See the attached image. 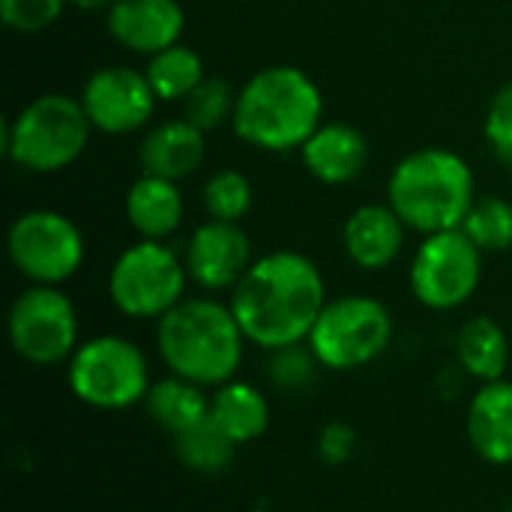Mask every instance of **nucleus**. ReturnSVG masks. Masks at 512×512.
Instances as JSON below:
<instances>
[{
  "label": "nucleus",
  "mask_w": 512,
  "mask_h": 512,
  "mask_svg": "<svg viewBox=\"0 0 512 512\" xmlns=\"http://www.w3.org/2000/svg\"><path fill=\"white\" fill-rule=\"evenodd\" d=\"M228 306L246 342L276 351L309 339L327 306V285L309 255L282 249L252 261Z\"/></svg>",
  "instance_id": "f257e3e1"
},
{
  "label": "nucleus",
  "mask_w": 512,
  "mask_h": 512,
  "mask_svg": "<svg viewBox=\"0 0 512 512\" xmlns=\"http://www.w3.org/2000/svg\"><path fill=\"white\" fill-rule=\"evenodd\" d=\"M156 348L171 375L201 387H222L243 363L246 336L231 306L210 297H183L156 321Z\"/></svg>",
  "instance_id": "f03ea898"
},
{
  "label": "nucleus",
  "mask_w": 512,
  "mask_h": 512,
  "mask_svg": "<svg viewBox=\"0 0 512 512\" xmlns=\"http://www.w3.org/2000/svg\"><path fill=\"white\" fill-rule=\"evenodd\" d=\"M234 132L267 153L300 150L324 123V96L297 66L258 69L240 90Z\"/></svg>",
  "instance_id": "7ed1b4c3"
},
{
  "label": "nucleus",
  "mask_w": 512,
  "mask_h": 512,
  "mask_svg": "<svg viewBox=\"0 0 512 512\" xmlns=\"http://www.w3.org/2000/svg\"><path fill=\"white\" fill-rule=\"evenodd\" d=\"M474 201L477 189L471 165L444 147L408 153L387 183V204L423 237L462 228Z\"/></svg>",
  "instance_id": "20e7f679"
},
{
  "label": "nucleus",
  "mask_w": 512,
  "mask_h": 512,
  "mask_svg": "<svg viewBox=\"0 0 512 512\" xmlns=\"http://www.w3.org/2000/svg\"><path fill=\"white\" fill-rule=\"evenodd\" d=\"M90 129L81 99L42 93L3 123V153L27 171L54 174L84 153Z\"/></svg>",
  "instance_id": "39448f33"
},
{
  "label": "nucleus",
  "mask_w": 512,
  "mask_h": 512,
  "mask_svg": "<svg viewBox=\"0 0 512 512\" xmlns=\"http://www.w3.org/2000/svg\"><path fill=\"white\" fill-rule=\"evenodd\" d=\"M66 381L78 402L96 411H126L147 399L150 366L135 342L123 336H96L75 348Z\"/></svg>",
  "instance_id": "423d86ee"
},
{
  "label": "nucleus",
  "mask_w": 512,
  "mask_h": 512,
  "mask_svg": "<svg viewBox=\"0 0 512 512\" xmlns=\"http://www.w3.org/2000/svg\"><path fill=\"white\" fill-rule=\"evenodd\" d=\"M393 339V315L390 309L366 294H351L339 300H327L312 333L309 348L318 357L321 369L351 372L375 363Z\"/></svg>",
  "instance_id": "0eeeda50"
},
{
  "label": "nucleus",
  "mask_w": 512,
  "mask_h": 512,
  "mask_svg": "<svg viewBox=\"0 0 512 512\" xmlns=\"http://www.w3.org/2000/svg\"><path fill=\"white\" fill-rule=\"evenodd\" d=\"M186 261L162 240H141L120 252L108 273V297L117 312L138 321H159L186 294Z\"/></svg>",
  "instance_id": "6e6552de"
},
{
  "label": "nucleus",
  "mask_w": 512,
  "mask_h": 512,
  "mask_svg": "<svg viewBox=\"0 0 512 512\" xmlns=\"http://www.w3.org/2000/svg\"><path fill=\"white\" fill-rule=\"evenodd\" d=\"M9 345L33 366H57L78 348V312L57 285H30L9 306Z\"/></svg>",
  "instance_id": "1a4fd4ad"
},
{
  "label": "nucleus",
  "mask_w": 512,
  "mask_h": 512,
  "mask_svg": "<svg viewBox=\"0 0 512 512\" xmlns=\"http://www.w3.org/2000/svg\"><path fill=\"white\" fill-rule=\"evenodd\" d=\"M6 252L15 270L33 285H60L84 264V237L57 210H27L9 225Z\"/></svg>",
  "instance_id": "9d476101"
},
{
  "label": "nucleus",
  "mask_w": 512,
  "mask_h": 512,
  "mask_svg": "<svg viewBox=\"0 0 512 512\" xmlns=\"http://www.w3.org/2000/svg\"><path fill=\"white\" fill-rule=\"evenodd\" d=\"M411 291L435 312L459 309L474 297L483 279V252L462 228L423 237L411 261Z\"/></svg>",
  "instance_id": "9b49d317"
},
{
  "label": "nucleus",
  "mask_w": 512,
  "mask_h": 512,
  "mask_svg": "<svg viewBox=\"0 0 512 512\" xmlns=\"http://www.w3.org/2000/svg\"><path fill=\"white\" fill-rule=\"evenodd\" d=\"M156 102L159 99L147 75L132 66L96 69L81 90V105L90 126L108 135H129L144 129Z\"/></svg>",
  "instance_id": "f8f14e48"
},
{
  "label": "nucleus",
  "mask_w": 512,
  "mask_h": 512,
  "mask_svg": "<svg viewBox=\"0 0 512 512\" xmlns=\"http://www.w3.org/2000/svg\"><path fill=\"white\" fill-rule=\"evenodd\" d=\"M186 273L204 291H234L252 267V246L240 222L207 219L186 243Z\"/></svg>",
  "instance_id": "ddd939ff"
},
{
  "label": "nucleus",
  "mask_w": 512,
  "mask_h": 512,
  "mask_svg": "<svg viewBox=\"0 0 512 512\" xmlns=\"http://www.w3.org/2000/svg\"><path fill=\"white\" fill-rule=\"evenodd\" d=\"M186 15L177 0H114L108 33L135 54H159L180 42Z\"/></svg>",
  "instance_id": "4468645a"
},
{
  "label": "nucleus",
  "mask_w": 512,
  "mask_h": 512,
  "mask_svg": "<svg viewBox=\"0 0 512 512\" xmlns=\"http://www.w3.org/2000/svg\"><path fill=\"white\" fill-rule=\"evenodd\" d=\"M405 228L408 225L390 204H363L348 216L342 243L360 270H384L402 255Z\"/></svg>",
  "instance_id": "2eb2a0df"
},
{
  "label": "nucleus",
  "mask_w": 512,
  "mask_h": 512,
  "mask_svg": "<svg viewBox=\"0 0 512 512\" xmlns=\"http://www.w3.org/2000/svg\"><path fill=\"white\" fill-rule=\"evenodd\" d=\"M465 432L483 462L512 465V381H489L474 393Z\"/></svg>",
  "instance_id": "dca6fc26"
},
{
  "label": "nucleus",
  "mask_w": 512,
  "mask_h": 512,
  "mask_svg": "<svg viewBox=\"0 0 512 512\" xmlns=\"http://www.w3.org/2000/svg\"><path fill=\"white\" fill-rule=\"evenodd\" d=\"M306 171L330 186L351 183L369 162V144L360 129L348 123H321L300 147Z\"/></svg>",
  "instance_id": "f3484780"
},
{
  "label": "nucleus",
  "mask_w": 512,
  "mask_h": 512,
  "mask_svg": "<svg viewBox=\"0 0 512 512\" xmlns=\"http://www.w3.org/2000/svg\"><path fill=\"white\" fill-rule=\"evenodd\" d=\"M204 135L207 132L192 126L186 117L153 126L144 135L141 150H138L144 174H156V177H165L174 183L195 174L204 162V153H207Z\"/></svg>",
  "instance_id": "a211bd4d"
},
{
  "label": "nucleus",
  "mask_w": 512,
  "mask_h": 512,
  "mask_svg": "<svg viewBox=\"0 0 512 512\" xmlns=\"http://www.w3.org/2000/svg\"><path fill=\"white\" fill-rule=\"evenodd\" d=\"M126 219L144 240H165L183 222V195L174 180L141 174L126 192Z\"/></svg>",
  "instance_id": "6ab92c4d"
},
{
  "label": "nucleus",
  "mask_w": 512,
  "mask_h": 512,
  "mask_svg": "<svg viewBox=\"0 0 512 512\" xmlns=\"http://www.w3.org/2000/svg\"><path fill=\"white\" fill-rule=\"evenodd\" d=\"M210 423L237 447L252 444L270 426V405L255 384L231 378L210 396Z\"/></svg>",
  "instance_id": "aec40b11"
},
{
  "label": "nucleus",
  "mask_w": 512,
  "mask_h": 512,
  "mask_svg": "<svg viewBox=\"0 0 512 512\" xmlns=\"http://www.w3.org/2000/svg\"><path fill=\"white\" fill-rule=\"evenodd\" d=\"M144 408L162 432L177 438L210 417V396L204 393L201 384L171 375V378L150 384Z\"/></svg>",
  "instance_id": "412c9836"
},
{
  "label": "nucleus",
  "mask_w": 512,
  "mask_h": 512,
  "mask_svg": "<svg viewBox=\"0 0 512 512\" xmlns=\"http://www.w3.org/2000/svg\"><path fill=\"white\" fill-rule=\"evenodd\" d=\"M456 360L480 384L501 381L510 363V339L495 318L477 315L456 333Z\"/></svg>",
  "instance_id": "4be33fe9"
},
{
  "label": "nucleus",
  "mask_w": 512,
  "mask_h": 512,
  "mask_svg": "<svg viewBox=\"0 0 512 512\" xmlns=\"http://www.w3.org/2000/svg\"><path fill=\"white\" fill-rule=\"evenodd\" d=\"M144 75H147L156 99H162V102H183L207 78L201 54L183 42L153 54L147 60Z\"/></svg>",
  "instance_id": "5701e85b"
},
{
  "label": "nucleus",
  "mask_w": 512,
  "mask_h": 512,
  "mask_svg": "<svg viewBox=\"0 0 512 512\" xmlns=\"http://www.w3.org/2000/svg\"><path fill=\"white\" fill-rule=\"evenodd\" d=\"M234 450H237V444L228 441L210 423V417L204 423H198L195 429L174 438V453H177L180 465L192 474H201V477L222 474L234 462Z\"/></svg>",
  "instance_id": "b1692460"
},
{
  "label": "nucleus",
  "mask_w": 512,
  "mask_h": 512,
  "mask_svg": "<svg viewBox=\"0 0 512 512\" xmlns=\"http://www.w3.org/2000/svg\"><path fill=\"white\" fill-rule=\"evenodd\" d=\"M462 231L480 252H504L512 246V204L504 198H477L462 222Z\"/></svg>",
  "instance_id": "393cba45"
},
{
  "label": "nucleus",
  "mask_w": 512,
  "mask_h": 512,
  "mask_svg": "<svg viewBox=\"0 0 512 512\" xmlns=\"http://www.w3.org/2000/svg\"><path fill=\"white\" fill-rule=\"evenodd\" d=\"M234 108H237V90L219 75H207L183 99V117L201 132L219 129L222 123L234 120Z\"/></svg>",
  "instance_id": "a878e982"
},
{
  "label": "nucleus",
  "mask_w": 512,
  "mask_h": 512,
  "mask_svg": "<svg viewBox=\"0 0 512 512\" xmlns=\"http://www.w3.org/2000/svg\"><path fill=\"white\" fill-rule=\"evenodd\" d=\"M204 207L210 219L240 222L252 210V183L234 168L216 171L204 186Z\"/></svg>",
  "instance_id": "bb28decb"
},
{
  "label": "nucleus",
  "mask_w": 512,
  "mask_h": 512,
  "mask_svg": "<svg viewBox=\"0 0 512 512\" xmlns=\"http://www.w3.org/2000/svg\"><path fill=\"white\" fill-rule=\"evenodd\" d=\"M267 369H270V381L279 390L300 393V390L315 384V375H318L321 363L312 354L309 342H300V345H288V348L270 351V366Z\"/></svg>",
  "instance_id": "cd10ccee"
},
{
  "label": "nucleus",
  "mask_w": 512,
  "mask_h": 512,
  "mask_svg": "<svg viewBox=\"0 0 512 512\" xmlns=\"http://www.w3.org/2000/svg\"><path fill=\"white\" fill-rule=\"evenodd\" d=\"M69 0H0V15L15 33H39L51 27Z\"/></svg>",
  "instance_id": "c85d7f7f"
},
{
  "label": "nucleus",
  "mask_w": 512,
  "mask_h": 512,
  "mask_svg": "<svg viewBox=\"0 0 512 512\" xmlns=\"http://www.w3.org/2000/svg\"><path fill=\"white\" fill-rule=\"evenodd\" d=\"M486 138L501 159H512V81L498 87L486 111Z\"/></svg>",
  "instance_id": "c756f323"
},
{
  "label": "nucleus",
  "mask_w": 512,
  "mask_h": 512,
  "mask_svg": "<svg viewBox=\"0 0 512 512\" xmlns=\"http://www.w3.org/2000/svg\"><path fill=\"white\" fill-rule=\"evenodd\" d=\"M357 453V432L351 423L345 420H330L321 432H318V456L324 465L339 468L345 462H351Z\"/></svg>",
  "instance_id": "7c9ffc66"
},
{
  "label": "nucleus",
  "mask_w": 512,
  "mask_h": 512,
  "mask_svg": "<svg viewBox=\"0 0 512 512\" xmlns=\"http://www.w3.org/2000/svg\"><path fill=\"white\" fill-rule=\"evenodd\" d=\"M75 9H84V12H99V9H111L114 0H69Z\"/></svg>",
  "instance_id": "2f4dec72"
},
{
  "label": "nucleus",
  "mask_w": 512,
  "mask_h": 512,
  "mask_svg": "<svg viewBox=\"0 0 512 512\" xmlns=\"http://www.w3.org/2000/svg\"><path fill=\"white\" fill-rule=\"evenodd\" d=\"M510 177H512V159H510Z\"/></svg>",
  "instance_id": "473e14b6"
},
{
  "label": "nucleus",
  "mask_w": 512,
  "mask_h": 512,
  "mask_svg": "<svg viewBox=\"0 0 512 512\" xmlns=\"http://www.w3.org/2000/svg\"><path fill=\"white\" fill-rule=\"evenodd\" d=\"M510 512H512V510H510Z\"/></svg>",
  "instance_id": "72a5a7b5"
}]
</instances>
